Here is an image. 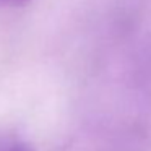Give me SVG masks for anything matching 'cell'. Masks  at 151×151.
I'll list each match as a JSON object with an SVG mask.
<instances>
[{"label":"cell","instance_id":"6da1fadb","mask_svg":"<svg viewBox=\"0 0 151 151\" xmlns=\"http://www.w3.org/2000/svg\"><path fill=\"white\" fill-rule=\"evenodd\" d=\"M0 151H34V148L15 135L0 133Z\"/></svg>","mask_w":151,"mask_h":151},{"label":"cell","instance_id":"7a4b0ae2","mask_svg":"<svg viewBox=\"0 0 151 151\" xmlns=\"http://www.w3.org/2000/svg\"><path fill=\"white\" fill-rule=\"evenodd\" d=\"M31 0H0V7L2 8H20L28 5Z\"/></svg>","mask_w":151,"mask_h":151}]
</instances>
